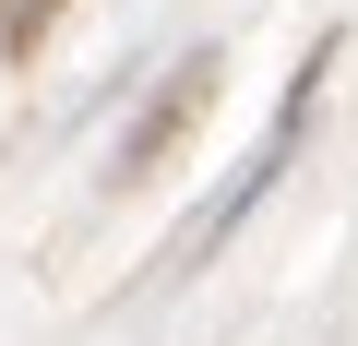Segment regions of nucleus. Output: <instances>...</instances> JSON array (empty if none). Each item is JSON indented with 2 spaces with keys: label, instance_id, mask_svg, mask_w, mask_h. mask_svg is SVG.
Listing matches in <instances>:
<instances>
[{
  "label": "nucleus",
  "instance_id": "1",
  "mask_svg": "<svg viewBox=\"0 0 358 346\" xmlns=\"http://www.w3.org/2000/svg\"><path fill=\"white\" fill-rule=\"evenodd\" d=\"M322 60H334V24L310 36V60H299V84H287V108L263 120V143H251V167H239V180H227V192H215V203H203L192 227H179V239H167L155 263H143V287H179V275H192V263H203L215 239H239V215H251V203H263V192L287 180V155H299V131H310V96H322Z\"/></svg>",
  "mask_w": 358,
  "mask_h": 346
},
{
  "label": "nucleus",
  "instance_id": "2",
  "mask_svg": "<svg viewBox=\"0 0 358 346\" xmlns=\"http://www.w3.org/2000/svg\"><path fill=\"white\" fill-rule=\"evenodd\" d=\"M215 84H227V48H179V60L155 72V96L131 108V131L108 143V180H120V192H131V180H155V167L179 155V131L215 108Z\"/></svg>",
  "mask_w": 358,
  "mask_h": 346
},
{
  "label": "nucleus",
  "instance_id": "3",
  "mask_svg": "<svg viewBox=\"0 0 358 346\" xmlns=\"http://www.w3.org/2000/svg\"><path fill=\"white\" fill-rule=\"evenodd\" d=\"M48 13H60V0H0V36H13V48H36V36H48Z\"/></svg>",
  "mask_w": 358,
  "mask_h": 346
}]
</instances>
